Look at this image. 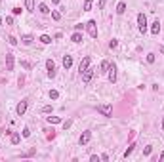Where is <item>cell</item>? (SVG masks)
I'll list each match as a JSON object with an SVG mask.
<instances>
[{
	"label": "cell",
	"mask_w": 164,
	"mask_h": 162,
	"mask_svg": "<svg viewBox=\"0 0 164 162\" xmlns=\"http://www.w3.org/2000/svg\"><path fill=\"white\" fill-rule=\"evenodd\" d=\"M90 57H84V59H82L80 61V65H78V71H80V73H84V71H86L88 69V67H90Z\"/></svg>",
	"instance_id": "cell-10"
},
{
	"label": "cell",
	"mask_w": 164,
	"mask_h": 162,
	"mask_svg": "<svg viewBox=\"0 0 164 162\" xmlns=\"http://www.w3.org/2000/svg\"><path fill=\"white\" fill-rule=\"evenodd\" d=\"M19 141H21V135H19V134H14V132H12V145H17Z\"/></svg>",
	"instance_id": "cell-19"
},
{
	"label": "cell",
	"mask_w": 164,
	"mask_h": 162,
	"mask_svg": "<svg viewBox=\"0 0 164 162\" xmlns=\"http://www.w3.org/2000/svg\"><path fill=\"white\" fill-rule=\"evenodd\" d=\"M19 14H21V8H19V6H15V8H14V15H19Z\"/></svg>",
	"instance_id": "cell-34"
},
{
	"label": "cell",
	"mask_w": 164,
	"mask_h": 162,
	"mask_svg": "<svg viewBox=\"0 0 164 162\" xmlns=\"http://www.w3.org/2000/svg\"><path fill=\"white\" fill-rule=\"evenodd\" d=\"M38 12H40V14H44V15H48V14H50V8L42 2V4H38Z\"/></svg>",
	"instance_id": "cell-17"
},
{
	"label": "cell",
	"mask_w": 164,
	"mask_h": 162,
	"mask_svg": "<svg viewBox=\"0 0 164 162\" xmlns=\"http://www.w3.org/2000/svg\"><path fill=\"white\" fill-rule=\"evenodd\" d=\"M38 40H40L42 44H50V42H52V36H48V34H42V36L38 38Z\"/></svg>",
	"instance_id": "cell-21"
},
{
	"label": "cell",
	"mask_w": 164,
	"mask_h": 162,
	"mask_svg": "<svg viewBox=\"0 0 164 162\" xmlns=\"http://www.w3.org/2000/svg\"><path fill=\"white\" fill-rule=\"evenodd\" d=\"M42 113H52V105H46V107H42Z\"/></svg>",
	"instance_id": "cell-32"
},
{
	"label": "cell",
	"mask_w": 164,
	"mask_h": 162,
	"mask_svg": "<svg viewBox=\"0 0 164 162\" xmlns=\"http://www.w3.org/2000/svg\"><path fill=\"white\" fill-rule=\"evenodd\" d=\"M71 124H73V122H71V120H67V122H63V128H65V130H67V128H69V126H71Z\"/></svg>",
	"instance_id": "cell-37"
},
{
	"label": "cell",
	"mask_w": 164,
	"mask_h": 162,
	"mask_svg": "<svg viewBox=\"0 0 164 162\" xmlns=\"http://www.w3.org/2000/svg\"><path fill=\"white\" fill-rule=\"evenodd\" d=\"M90 139H92V132L90 130H84V132L80 134V137H78V143L86 145V143H90Z\"/></svg>",
	"instance_id": "cell-5"
},
{
	"label": "cell",
	"mask_w": 164,
	"mask_h": 162,
	"mask_svg": "<svg viewBox=\"0 0 164 162\" xmlns=\"http://www.w3.org/2000/svg\"><path fill=\"white\" fill-rule=\"evenodd\" d=\"M137 29H139L141 34L147 32V17H145V14H137Z\"/></svg>",
	"instance_id": "cell-1"
},
{
	"label": "cell",
	"mask_w": 164,
	"mask_h": 162,
	"mask_svg": "<svg viewBox=\"0 0 164 162\" xmlns=\"http://www.w3.org/2000/svg\"><path fill=\"white\" fill-rule=\"evenodd\" d=\"M6 23H8V25H14V17H6Z\"/></svg>",
	"instance_id": "cell-36"
},
{
	"label": "cell",
	"mask_w": 164,
	"mask_h": 162,
	"mask_svg": "<svg viewBox=\"0 0 164 162\" xmlns=\"http://www.w3.org/2000/svg\"><path fill=\"white\" fill-rule=\"evenodd\" d=\"M94 74H96V69H92V67H88L84 73H80V76H82V82L84 84H88L92 78H94Z\"/></svg>",
	"instance_id": "cell-2"
},
{
	"label": "cell",
	"mask_w": 164,
	"mask_h": 162,
	"mask_svg": "<svg viewBox=\"0 0 164 162\" xmlns=\"http://www.w3.org/2000/svg\"><path fill=\"white\" fill-rule=\"evenodd\" d=\"M158 158H160V162H164V153H160V157H158Z\"/></svg>",
	"instance_id": "cell-38"
},
{
	"label": "cell",
	"mask_w": 164,
	"mask_h": 162,
	"mask_svg": "<svg viewBox=\"0 0 164 162\" xmlns=\"http://www.w3.org/2000/svg\"><path fill=\"white\" fill-rule=\"evenodd\" d=\"M59 97V92L57 90H50V99H57Z\"/></svg>",
	"instance_id": "cell-25"
},
{
	"label": "cell",
	"mask_w": 164,
	"mask_h": 162,
	"mask_svg": "<svg viewBox=\"0 0 164 162\" xmlns=\"http://www.w3.org/2000/svg\"><path fill=\"white\" fill-rule=\"evenodd\" d=\"M71 40L74 42V44H78V42H82V34H80V31H74V34L71 36Z\"/></svg>",
	"instance_id": "cell-15"
},
{
	"label": "cell",
	"mask_w": 164,
	"mask_h": 162,
	"mask_svg": "<svg viewBox=\"0 0 164 162\" xmlns=\"http://www.w3.org/2000/svg\"><path fill=\"white\" fill-rule=\"evenodd\" d=\"M162 132H164V115H162Z\"/></svg>",
	"instance_id": "cell-39"
},
{
	"label": "cell",
	"mask_w": 164,
	"mask_h": 162,
	"mask_svg": "<svg viewBox=\"0 0 164 162\" xmlns=\"http://www.w3.org/2000/svg\"><path fill=\"white\" fill-rule=\"evenodd\" d=\"M109 61H101V65H99V69H97V73H99V74H105V73H107V71H109Z\"/></svg>",
	"instance_id": "cell-11"
},
{
	"label": "cell",
	"mask_w": 164,
	"mask_h": 162,
	"mask_svg": "<svg viewBox=\"0 0 164 162\" xmlns=\"http://www.w3.org/2000/svg\"><path fill=\"white\" fill-rule=\"evenodd\" d=\"M90 160H92V162H99V160H101V157H97V154H92Z\"/></svg>",
	"instance_id": "cell-31"
},
{
	"label": "cell",
	"mask_w": 164,
	"mask_h": 162,
	"mask_svg": "<svg viewBox=\"0 0 164 162\" xmlns=\"http://www.w3.org/2000/svg\"><path fill=\"white\" fill-rule=\"evenodd\" d=\"M158 31H160V21L156 19L155 23L151 25V32H153V34H158Z\"/></svg>",
	"instance_id": "cell-14"
},
{
	"label": "cell",
	"mask_w": 164,
	"mask_h": 162,
	"mask_svg": "<svg viewBox=\"0 0 164 162\" xmlns=\"http://www.w3.org/2000/svg\"><path fill=\"white\" fill-rule=\"evenodd\" d=\"M97 113H101L103 116H111L113 115V105H99L97 107Z\"/></svg>",
	"instance_id": "cell-6"
},
{
	"label": "cell",
	"mask_w": 164,
	"mask_h": 162,
	"mask_svg": "<svg viewBox=\"0 0 164 162\" xmlns=\"http://www.w3.org/2000/svg\"><path fill=\"white\" fill-rule=\"evenodd\" d=\"M116 46H119V40H114V38H113V40L109 42V48H111V50H114Z\"/></svg>",
	"instance_id": "cell-27"
},
{
	"label": "cell",
	"mask_w": 164,
	"mask_h": 162,
	"mask_svg": "<svg viewBox=\"0 0 164 162\" xmlns=\"http://www.w3.org/2000/svg\"><path fill=\"white\" fill-rule=\"evenodd\" d=\"M105 4H107V0H99V4H97V8H99V10H103V8H105Z\"/></svg>",
	"instance_id": "cell-33"
},
{
	"label": "cell",
	"mask_w": 164,
	"mask_h": 162,
	"mask_svg": "<svg viewBox=\"0 0 164 162\" xmlns=\"http://www.w3.org/2000/svg\"><path fill=\"white\" fill-rule=\"evenodd\" d=\"M92 4H94V0H84V12H90Z\"/></svg>",
	"instance_id": "cell-22"
},
{
	"label": "cell",
	"mask_w": 164,
	"mask_h": 162,
	"mask_svg": "<svg viewBox=\"0 0 164 162\" xmlns=\"http://www.w3.org/2000/svg\"><path fill=\"white\" fill-rule=\"evenodd\" d=\"M151 151H153V145H147V147L143 149V154L147 157V154H151Z\"/></svg>",
	"instance_id": "cell-28"
},
{
	"label": "cell",
	"mask_w": 164,
	"mask_h": 162,
	"mask_svg": "<svg viewBox=\"0 0 164 162\" xmlns=\"http://www.w3.org/2000/svg\"><path fill=\"white\" fill-rule=\"evenodd\" d=\"M29 135H31V130L25 126V128H23V137H29Z\"/></svg>",
	"instance_id": "cell-30"
},
{
	"label": "cell",
	"mask_w": 164,
	"mask_h": 162,
	"mask_svg": "<svg viewBox=\"0 0 164 162\" xmlns=\"http://www.w3.org/2000/svg\"><path fill=\"white\" fill-rule=\"evenodd\" d=\"M46 69H48V76H50V78H54V76H55V63H54V59H48V61H46Z\"/></svg>",
	"instance_id": "cell-7"
},
{
	"label": "cell",
	"mask_w": 164,
	"mask_h": 162,
	"mask_svg": "<svg viewBox=\"0 0 164 162\" xmlns=\"http://www.w3.org/2000/svg\"><path fill=\"white\" fill-rule=\"evenodd\" d=\"M32 40H34V38H32L31 34H23V36H21V42L25 44V46H29V44H31Z\"/></svg>",
	"instance_id": "cell-18"
},
{
	"label": "cell",
	"mask_w": 164,
	"mask_h": 162,
	"mask_svg": "<svg viewBox=\"0 0 164 162\" xmlns=\"http://www.w3.org/2000/svg\"><path fill=\"white\" fill-rule=\"evenodd\" d=\"M0 25H2V15H0Z\"/></svg>",
	"instance_id": "cell-40"
},
{
	"label": "cell",
	"mask_w": 164,
	"mask_h": 162,
	"mask_svg": "<svg viewBox=\"0 0 164 162\" xmlns=\"http://www.w3.org/2000/svg\"><path fill=\"white\" fill-rule=\"evenodd\" d=\"M86 31H88V34H90L92 38L97 36V25H96V21H94V19H90V21L86 23Z\"/></svg>",
	"instance_id": "cell-3"
},
{
	"label": "cell",
	"mask_w": 164,
	"mask_h": 162,
	"mask_svg": "<svg viewBox=\"0 0 164 162\" xmlns=\"http://www.w3.org/2000/svg\"><path fill=\"white\" fill-rule=\"evenodd\" d=\"M134 147H136V145H134V143H132V145H130V147H128V149H126V151H124V158H128V157H130V154H132V153H134Z\"/></svg>",
	"instance_id": "cell-23"
},
{
	"label": "cell",
	"mask_w": 164,
	"mask_h": 162,
	"mask_svg": "<svg viewBox=\"0 0 164 162\" xmlns=\"http://www.w3.org/2000/svg\"><path fill=\"white\" fill-rule=\"evenodd\" d=\"M107 76H109V82H116V65H109V71H107Z\"/></svg>",
	"instance_id": "cell-8"
},
{
	"label": "cell",
	"mask_w": 164,
	"mask_h": 162,
	"mask_svg": "<svg viewBox=\"0 0 164 162\" xmlns=\"http://www.w3.org/2000/svg\"><path fill=\"white\" fill-rule=\"evenodd\" d=\"M46 120L50 122V124H59V122H61V118H59V116H48Z\"/></svg>",
	"instance_id": "cell-20"
},
{
	"label": "cell",
	"mask_w": 164,
	"mask_h": 162,
	"mask_svg": "<svg viewBox=\"0 0 164 162\" xmlns=\"http://www.w3.org/2000/svg\"><path fill=\"white\" fill-rule=\"evenodd\" d=\"M155 54H147V63H155Z\"/></svg>",
	"instance_id": "cell-26"
},
{
	"label": "cell",
	"mask_w": 164,
	"mask_h": 162,
	"mask_svg": "<svg viewBox=\"0 0 164 162\" xmlns=\"http://www.w3.org/2000/svg\"><path fill=\"white\" fill-rule=\"evenodd\" d=\"M27 107H29V99H21V101L17 103V107H15V113H17V116H23V115H25Z\"/></svg>",
	"instance_id": "cell-4"
},
{
	"label": "cell",
	"mask_w": 164,
	"mask_h": 162,
	"mask_svg": "<svg viewBox=\"0 0 164 162\" xmlns=\"http://www.w3.org/2000/svg\"><path fill=\"white\" fill-rule=\"evenodd\" d=\"M124 12H126V2H119V4H116V14L122 15Z\"/></svg>",
	"instance_id": "cell-13"
},
{
	"label": "cell",
	"mask_w": 164,
	"mask_h": 162,
	"mask_svg": "<svg viewBox=\"0 0 164 162\" xmlns=\"http://www.w3.org/2000/svg\"><path fill=\"white\" fill-rule=\"evenodd\" d=\"M63 67L65 69H71L73 67V56H63Z\"/></svg>",
	"instance_id": "cell-12"
},
{
	"label": "cell",
	"mask_w": 164,
	"mask_h": 162,
	"mask_svg": "<svg viewBox=\"0 0 164 162\" xmlns=\"http://www.w3.org/2000/svg\"><path fill=\"white\" fill-rule=\"evenodd\" d=\"M21 65L25 67V69H31V63H29V61H21Z\"/></svg>",
	"instance_id": "cell-35"
},
{
	"label": "cell",
	"mask_w": 164,
	"mask_h": 162,
	"mask_svg": "<svg viewBox=\"0 0 164 162\" xmlns=\"http://www.w3.org/2000/svg\"><path fill=\"white\" fill-rule=\"evenodd\" d=\"M6 71H14V54H6Z\"/></svg>",
	"instance_id": "cell-9"
},
{
	"label": "cell",
	"mask_w": 164,
	"mask_h": 162,
	"mask_svg": "<svg viewBox=\"0 0 164 162\" xmlns=\"http://www.w3.org/2000/svg\"><path fill=\"white\" fill-rule=\"evenodd\" d=\"M8 42L12 44V46H15V44H17V38L15 36H8Z\"/></svg>",
	"instance_id": "cell-29"
},
{
	"label": "cell",
	"mask_w": 164,
	"mask_h": 162,
	"mask_svg": "<svg viewBox=\"0 0 164 162\" xmlns=\"http://www.w3.org/2000/svg\"><path fill=\"white\" fill-rule=\"evenodd\" d=\"M52 17H54L55 21H59V19H61V14L57 12V10H52Z\"/></svg>",
	"instance_id": "cell-24"
},
{
	"label": "cell",
	"mask_w": 164,
	"mask_h": 162,
	"mask_svg": "<svg viewBox=\"0 0 164 162\" xmlns=\"http://www.w3.org/2000/svg\"><path fill=\"white\" fill-rule=\"evenodd\" d=\"M25 8H27V12H34V0H25Z\"/></svg>",
	"instance_id": "cell-16"
}]
</instances>
